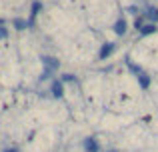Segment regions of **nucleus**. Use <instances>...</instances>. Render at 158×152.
Segmentation results:
<instances>
[{"mask_svg": "<svg viewBox=\"0 0 158 152\" xmlns=\"http://www.w3.org/2000/svg\"><path fill=\"white\" fill-rule=\"evenodd\" d=\"M0 38H6V30H4L2 26H0Z\"/></svg>", "mask_w": 158, "mask_h": 152, "instance_id": "9d476101", "label": "nucleus"}, {"mask_svg": "<svg viewBox=\"0 0 158 152\" xmlns=\"http://www.w3.org/2000/svg\"><path fill=\"white\" fill-rule=\"evenodd\" d=\"M6 152H16V150H6Z\"/></svg>", "mask_w": 158, "mask_h": 152, "instance_id": "9b49d317", "label": "nucleus"}, {"mask_svg": "<svg viewBox=\"0 0 158 152\" xmlns=\"http://www.w3.org/2000/svg\"><path fill=\"white\" fill-rule=\"evenodd\" d=\"M128 66H130L132 70H136V72H138V80H140V86H142V88H148V84H150V80H148V76L144 74V72H140L138 68L134 66V64H130V62H128Z\"/></svg>", "mask_w": 158, "mask_h": 152, "instance_id": "f03ea898", "label": "nucleus"}, {"mask_svg": "<svg viewBox=\"0 0 158 152\" xmlns=\"http://www.w3.org/2000/svg\"><path fill=\"white\" fill-rule=\"evenodd\" d=\"M146 16H148L150 20H154V22H156V20H158V10H156V8H148Z\"/></svg>", "mask_w": 158, "mask_h": 152, "instance_id": "0eeeda50", "label": "nucleus"}, {"mask_svg": "<svg viewBox=\"0 0 158 152\" xmlns=\"http://www.w3.org/2000/svg\"><path fill=\"white\" fill-rule=\"evenodd\" d=\"M114 50H116L114 44H112V42H106L104 46H102V50H100V54H98V58H100V60H106V58H108V56H110Z\"/></svg>", "mask_w": 158, "mask_h": 152, "instance_id": "f257e3e1", "label": "nucleus"}, {"mask_svg": "<svg viewBox=\"0 0 158 152\" xmlns=\"http://www.w3.org/2000/svg\"><path fill=\"white\" fill-rule=\"evenodd\" d=\"M44 66H46V70H56L58 60L56 58H44Z\"/></svg>", "mask_w": 158, "mask_h": 152, "instance_id": "20e7f679", "label": "nucleus"}, {"mask_svg": "<svg viewBox=\"0 0 158 152\" xmlns=\"http://www.w3.org/2000/svg\"><path fill=\"white\" fill-rule=\"evenodd\" d=\"M82 144H84V150H86V152H98V144L92 140V138H86Z\"/></svg>", "mask_w": 158, "mask_h": 152, "instance_id": "7ed1b4c3", "label": "nucleus"}, {"mask_svg": "<svg viewBox=\"0 0 158 152\" xmlns=\"http://www.w3.org/2000/svg\"><path fill=\"white\" fill-rule=\"evenodd\" d=\"M156 28L152 26V24H148V26H144V28H140V32H142V34H152V32H154Z\"/></svg>", "mask_w": 158, "mask_h": 152, "instance_id": "6e6552de", "label": "nucleus"}, {"mask_svg": "<svg viewBox=\"0 0 158 152\" xmlns=\"http://www.w3.org/2000/svg\"><path fill=\"white\" fill-rule=\"evenodd\" d=\"M52 94L56 98L62 96V82H52Z\"/></svg>", "mask_w": 158, "mask_h": 152, "instance_id": "423d86ee", "label": "nucleus"}, {"mask_svg": "<svg viewBox=\"0 0 158 152\" xmlns=\"http://www.w3.org/2000/svg\"><path fill=\"white\" fill-rule=\"evenodd\" d=\"M16 28H24V26H26V22H22V20H16Z\"/></svg>", "mask_w": 158, "mask_h": 152, "instance_id": "1a4fd4ad", "label": "nucleus"}, {"mask_svg": "<svg viewBox=\"0 0 158 152\" xmlns=\"http://www.w3.org/2000/svg\"><path fill=\"white\" fill-rule=\"evenodd\" d=\"M114 30H116V34H120V36H122V34H124V32H126V22H124V20H122V18H120V20H118V22H116V24H114Z\"/></svg>", "mask_w": 158, "mask_h": 152, "instance_id": "39448f33", "label": "nucleus"}]
</instances>
